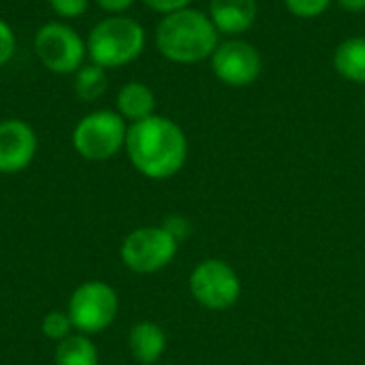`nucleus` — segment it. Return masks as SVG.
<instances>
[{
    "label": "nucleus",
    "instance_id": "obj_13",
    "mask_svg": "<svg viewBox=\"0 0 365 365\" xmlns=\"http://www.w3.org/2000/svg\"><path fill=\"white\" fill-rule=\"evenodd\" d=\"M115 111L130 124L141 122L156 111V94L143 81H128L118 90Z\"/></svg>",
    "mask_w": 365,
    "mask_h": 365
},
{
    "label": "nucleus",
    "instance_id": "obj_1",
    "mask_svg": "<svg viewBox=\"0 0 365 365\" xmlns=\"http://www.w3.org/2000/svg\"><path fill=\"white\" fill-rule=\"evenodd\" d=\"M124 150L130 165L150 180H169L182 171L188 158V139L178 122L165 115H150L128 124Z\"/></svg>",
    "mask_w": 365,
    "mask_h": 365
},
{
    "label": "nucleus",
    "instance_id": "obj_23",
    "mask_svg": "<svg viewBox=\"0 0 365 365\" xmlns=\"http://www.w3.org/2000/svg\"><path fill=\"white\" fill-rule=\"evenodd\" d=\"M94 2L101 11H105L109 15H122L135 4V0H94Z\"/></svg>",
    "mask_w": 365,
    "mask_h": 365
},
{
    "label": "nucleus",
    "instance_id": "obj_11",
    "mask_svg": "<svg viewBox=\"0 0 365 365\" xmlns=\"http://www.w3.org/2000/svg\"><path fill=\"white\" fill-rule=\"evenodd\" d=\"M257 0H210V19L216 30L229 36L248 32L257 21Z\"/></svg>",
    "mask_w": 365,
    "mask_h": 365
},
{
    "label": "nucleus",
    "instance_id": "obj_27",
    "mask_svg": "<svg viewBox=\"0 0 365 365\" xmlns=\"http://www.w3.org/2000/svg\"><path fill=\"white\" fill-rule=\"evenodd\" d=\"M364 365H365V364H364Z\"/></svg>",
    "mask_w": 365,
    "mask_h": 365
},
{
    "label": "nucleus",
    "instance_id": "obj_26",
    "mask_svg": "<svg viewBox=\"0 0 365 365\" xmlns=\"http://www.w3.org/2000/svg\"><path fill=\"white\" fill-rule=\"evenodd\" d=\"M163 365H171V364H163Z\"/></svg>",
    "mask_w": 365,
    "mask_h": 365
},
{
    "label": "nucleus",
    "instance_id": "obj_8",
    "mask_svg": "<svg viewBox=\"0 0 365 365\" xmlns=\"http://www.w3.org/2000/svg\"><path fill=\"white\" fill-rule=\"evenodd\" d=\"M190 295L207 310H229L242 295V282L235 269L222 259L201 261L188 280Z\"/></svg>",
    "mask_w": 365,
    "mask_h": 365
},
{
    "label": "nucleus",
    "instance_id": "obj_7",
    "mask_svg": "<svg viewBox=\"0 0 365 365\" xmlns=\"http://www.w3.org/2000/svg\"><path fill=\"white\" fill-rule=\"evenodd\" d=\"M178 248L180 244L163 227H139L124 237L120 259L135 274H156L175 259Z\"/></svg>",
    "mask_w": 365,
    "mask_h": 365
},
{
    "label": "nucleus",
    "instance_id": "obj_19",
    "mask_svg": "<svg viewBox=\"0 0 365 365\" xmlns=\"http://www.w3.org/2000/svg\"><path fill=\"white\" fill-rule=\"evenodd\" d=\"M49 9L62 17V19H77L81 17L88 6H90V0H47Z\"/></svg>",
    "mask_w": 365,
    "mask_h": 365
},
{
    "label": "nucleus",
    "instance_id": "obj_22",
    "mask_svg": "<svg viewBox=\"0 0 365 365\" xmlns=\"http://www.w3.org/2000/svg\"><path fill=\"white\" fill-rule=\"evenodd\" d=\"M145 6H150L152 11L156 13H163V15H169V13H175V11H182L190 4V0H141Z\"/></svg>",
    "mask_w": 365,
    "mask_h": 365
},
{
    "label": "nucleus",
    "instance_id": "obj_14",
    "mask_svg": "<svg viewBox=\"0 0 365 365\" xmlns=\"http://www.w3.org/2000/svg\"><path fill=\"white\" fill-rule=\"evenodd\" d=\"M334 68L340 77L365 86V36H349L334 51Z\"/></svg>",
    "mask_w": 365,
    "mask_h": 365
},
{
    "label": "nucleus",
    "instance_id": "obj_18",
    "mask_svg": "<svg viewBox=\"0 0 365 365\" xmlns=\"http://www.w3.org/2000/svg\"><path fill=\"white\" fill-rule=\"evenodd\" d=\"M334 0H284L287 9L291 15L299 17V19H314L321 17Z\"/></svg>",
    "mask_w": 365,
    "mask_h": 365
},
{
    "label": "nucleus",
    "instance_id": "obj_17",
    "mask_svg": "<svg viewBox=\"0 0 365 365\" xmlns=\"http://www.w3.org/2000/svg\"><path fill=\"white\" fill-rule=\"evenodd\" d=\"M41 331L47 340H53V342H62L64 338H68L73 334V323L68 319L66 312L62 310H51L43 317L41 321Z\"/></svg>",
    "mask_w": 365,
    "mask_h": 365
},
{
    "label": "nucleus",
    "instance_id": "obj_6",
    "mask_svg": "<svg viewBox=\"0 0 365 365\" xmlns=\"http://www.w3.org/2000/svg\"><path fill=\"white\" fill-rule=\"evenodd\" d=\"M34 53L38 62L56 75H75L88 56L86 41L64 21H47L34 34Z\"/></svg>",
    "mask_w": 365,
    "mask_h": 365
},
{
    "label": "nucleus",
    "instance_id": "obj_15",
    "mask_svg": "<svg viewBox=\"0 0 365 365\" xmlns=\"http://www.w3.org/2000/svg\"><path fill=\"white\" fill-rule=\"evenodd\" d=\"M56 365H98V351L90 336L71 334L56 346Z\"/></svg>",
    "mask_w": 365,
    "mask_h": 365
},
{
    "label": "nucleus",
    "instance_id": "obj_5",
    "mask_svg": "<svg viewBox=\"0 0 365 365\" xmlns=\"http://www.w3.org/2000/svg\"><path fill=\"white\" fill-rule=\"evenodd\" d=\"M120 310V299L113 287L101 280L79 284L66 306L73 329L83 336H96L111 327Z\"/></svg>",
    "mask_w": 365,
    "mask_h": 365
},
{
    "label": "nucleus",
    "instance_id": "obj_21",
    "mask_svg": "<svg viewBox=\"0 0 365 365\" xmlns=\"http://www.w3.org/2000/svg\"><path fill=\"white\" fill-rule=\"evenodd\" d=\"M178 244L180 242H184L188 235H190V222L184 218V216H169V218H165V222L160 225Z\"/></svg>",
    "mask_w": 365,
    "mask_h": 365
},
{
    "label": "nucleus",
    "instance_id": "obj_4",
    "mask_svg": "<svg viewBox=\"0 0 365 365\" xmlns=\"http://www.w3.org/2000/svg\"><path fill=\"white\" fill-rule=\"evenodd\" d=\"M128 124L113 109H96L83 115L73 128L75 152L90 163L113 158L126 143Z\"/></svg>",
    "mask_w": 365,
    "mask_h": 365
},
{
    "label": "nucleus",
    "instance_id": "obj_12",
    "mask_svg": "<svg viewBox=\"0 0 365 365\" xmlns=\"http://www.w3.org/2000/svg\"><path fill=\"white\" fill-rule=\"evenodd\" d=\"M130 355L141 365H156L167 349V334L160 325L152 321H141L133 325L128 334Z\"/></svg>",
    "mask_w": 365,
    "mask_h": 365
},
{
    "label": "nucleus",
    "instance_id": "obj_9",
    "mask_svg": "<svg viewBox=\"0 0 365 365\" xmlns=\"http://www.w3.org/2000/svg\"><path fill=\"white\" fill-rule=\"evenodd\" d=\"M210 60L218 81L229 88H248L263 73L261 51L244 38H229L218 43Z\"/></svg>",
    "mask_w": 365,
    "mask_h": 365
},
{
    "label": "nucleus",
    "instance_id": "obj_2",
    "mask_svg": "<svg viewBox=\"0 0 365 365\" xmlns=\"http://www.w3.org/2000/svg\"><path fill=\"white\" fill-rule=\"evenodd\" d=\"M218 34L207 13L186 6L158 21L154 43L158 53L169 62L195 64L212 58L218 47Z\"/></svg>",
    "mask_w": 365,
    "mask_h": 365
},
{
    "label": "nucleus",
    "instance_id": "obj_3",
    "mask_svg": "<svg viewBox=\"0 0 365 365\" xmlns=\"http://www.w3.org/2000/svg\"><path fill=\"white\" fill-rule=\"evenodd\" d=\"M145 28L128 15H107L90 30L86 49L90 62L107 68H120L135 62L145 49Z\"/></svg>",
    "mask_w": 365,
    "mask_h": 365
},
{
    "label": "nucleus",
    "instance_id": "obj_20",
    "mask_svg": "<svg viewBox=\"0 0 365 365\" xmlns=\"http://www.w3.org/2000/svg\"><path fill=\"white\" fill-rule=\"evenodd\" d=\"M15 49H17L15 32H13V28L4 19H0V68L6 66L13 60Z\"/></svg>",
    "mask_w": 365,
    "mask_h": 365
},
{
    "label": "nucleus",
    "instance_id": "obj_25",
    "mask_svg": "<svg viewBox=\"0 0 365 365\" xmlns=\"http://www.w3.org/2000/svg\"><path fill=\"white\" fill-rule=\"evenodd\" d=\"M364 109H365V92H364Z\"/></svg>",
    "mask_w": 365,
    "mask_h": 365
},
{
    "label": "nucleus",
    "instance_id": "obj_16",
    "mask_svg": "<svg viewBox=\"0 0 365 365\" xmlns=\"http://www.w3.org/2000/svg\"><path fill=\"white\" fill-rule=\"evenodd\" d=\"M107 86H109V79H107V71L94 62L90 64H83L77 73H75V81H73V88H75V94L79 101L83 103H94L98 101L105 92H107Z\"/></svg>",
    "mask_w": 365,
    "mask_h": 365
},
{
    "label": "nucleus",
    "instance_id": "obj_10",
    "mask_svg": "<svg viewBox=\"0 0 365 365\" xmlns=\"http://www.w3.org/2000/svg\"><path fill=\"white\" fill-rule=\"evenodd\" d=\"M36 150L38 137L26 120L6 118L0 122V173L13 175L28 169Z\"/></svg>",
    "mask_w": 365,
    "mask_h": 365
},
{
    "label": "nucleus",
    "instance_id": "obj_24",
    "mask_svg": "<svg viewBox=\"0 0 365 365\" xmlns=\"http://www.w3.org/2000/svg\"><path fill=\"white\" fill-rule=\"evenodd\" d=\"M340 4V9L349 11V13H364L365 0H336Z\"/></svg>",
    "mask_w": 365,
    "mask_h": 365
}]
</instances>
